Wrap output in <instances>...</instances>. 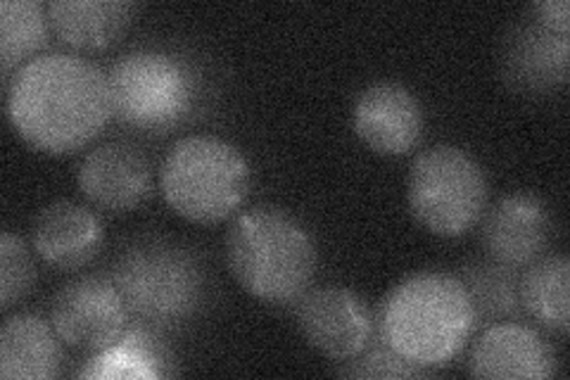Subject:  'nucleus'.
<instances>
[{
	"mask_svg": "<svg viewBox=\"0 0 570 380\" xmlns=\"http://www.w3.org/2000/svg\"><path fill=\"white\" fill-rule=\"evenodd\" d=\"M36 255L58 271H77L94 262L105 243L100 216L79 203L58 201L43 207L31 228Z\"/></svg>",
	"mask_w": 570,
	"mask_h": 380,
	"instance_id": "obj_14",
	"label": "nucleus"
},
{
	"mask_svg": "<svg viewBox=\"0 0 570 380\" xmlns=\"http://www.w3.org/2000/svg\"><path fill=\"white\" fill-rule=\"evenodd\" d=\"M469 371L497 380H544L554 376L557 359L547 340L521 321L492 323L478 338Z\"/></svg>",
	"mask_w": 570,
	"mask_h": 380,
	"instance_id": "obj_13",
	"label": "nucleus"
},
{
	"mask_svg": "<svg viewBox=\"0 0 570 380\" xmlns=\"http://www.w3.org/2000/svg\"><path fill=\"white\" fill-rule=\"evenodd\" d=\"M129 306L112 279L83 276L52 300L50 323L69 348L98 352L127 331Z\"/></svg>",
	"mask_w": 570,
	"mask_h": 380,
	"instance_id": "obj_9",
	"label": "nucleus"
},
{
	"mask_svg": "<svg viewBox=\"0 0 570 380\" xmlns=\"http://www.w3.org/2000/svg\"><path fill=\"white\" fill-rule=\"evenodd\" d=\"M150 162L131 143H105L88 153L79 167V188L88 203L105 212L136 210L150 195Z\"/></svg>",
	"mask_w": 570,
	"mask_h": 380,
	"instance_id": "obj_12",
	"label": "nucleus"
},
{
	"mask_svg": "<svg viewBox=\"0 0 570 380\" xmlns=\"http://www.w3.org/2000/svg\"><path fill=\"white\" fill-rule=\"evenodd\" d=\"M568 36L542 25H523L513 33L507 52V75L519 88L549 90L568 79Z\"/></svg>",
	"mask_w": 570,
	"mask_h": 380,
	"instance_id": "obj_17",
	"label": "nucleus"
},
{
	"mask_svg": "<svg viewBox=\"0 0 570 380\" xmlns=\"http://www.w3.org/2000/svg\"><path fill=\"white\" fill-rule=\"evenodd\" d=\"M36 281V269L31 262L29 250L20 235L10 231L0 238V306H10L22 300Z\"/></svg>",
	"mask_w": 570,
	"mask_h": 380,
	"instance_id": "obj_22",
	"label": "nucleus"
},
{
	"mask_svg": "<svg viewBox=\"0 0 570 380\" xmlns=\"http://www.w3.org/2000/svg\"><path fill=\"white\" fill-rule=\"evenodd\" d=\"M456 279L466 288L473 319L480 329L502 321H519L523 316L519 269L497 264L490 257L471 260L469 264H463Z\"/></svg>",
	"mask_w": 570,
	"mask_h": 380,
	"instance_id": "obj_18",
	"label": "nucleus"
},
{
	"mask_svg": "<svg viewBox=\"0 0 570 380\" xmlns=\"http://www.w3.org/2000/svg\"><path fill=\"white\" fill-rule=\"evenodd\" d=\"M48 8L33 0H3L0 3V60L3 75L20 67L48 46ZM33 60V58H31Z\"/></svg>",
	"mask_w": 570,
	"mask_h": 380,
	"instance_id": "obj_21",
	"label": "nucleus"
},
{
	"mask_svg": "<svg viewBox=\"0 0 570 380\" xmlns=\"http://www.w3.org/2000/svg\"><path fill=\"white\" fill-rule=\"evenodd\" d=\"M485 255L511 269H525L544 255L551 238L547 205L530 193H511L480 216Z\"/></svg>",
	"mask_w": 570,
	"mask_h": 380,
	"instance_id": "obj_11",
	"label": "nucleus"
},
{
	"mask_svg": "<svg viewBox=\"0 0 570 380\" xmlns=\"http://www.w3.org/2000/svg\"><path fill=\"white\" fill-rule=\"evenodd\" d=\"M570 264L566 255H547L525 266L519 281L523 314L559 335L570 325Z\"/></svg>",
	"mask_w": 570,
	"mask_h": 380,
	"instance_id": "obj_19",
	"label": "nucleus"
},
{
	"mask_svg": "<svg viewBox=\"0 0 570 380\" xmlns=\"http://www.w3.org/2000/svg\"><path fill=\"white\" fill-rule=\"evenodd\" d=\"M167 373V350L146 331L134 329L88 359L79 378H165Z\"/></svg>",
	"mask_w": 570,
	"mask_h": 380,
	"instance_id": "obj_20",
	"label": "nucleus"
},
{
	"mask_svg": "<svg viewBox=\"0 0 570 380\" xmlns=\"http://www.w3.org/2000/svg\"><path fill=\"white\" fill-rule=\"evenodd\" d=\"M245 155L217 136H186L167 150L159 169L165 203L193 224H219L234 216L249 193Z\"/></svg>",
	"mask_w": 570,
	"mask_h": 380,
	"instance_id": "obj_4",
	"label": "nucleus"
},
{
	"mask_svg": "<svg viewBox=\"0 0 570 380\" xmlns=\"http://www.w3.org/2000/svg\"><path fill=\"white\" fill-rule=\"evenodd\" d=\"M8 117L36 150L50 155L79 150L112 119L110 81L83 58L65 52L39 56L10 79Z\"/></svg>",
	"mask_w": 570,
	"mask_h": 380,
	"instance_id": "obj_1",
	"label": "nucleus"
},
{
	"mask_svg": "<svg viewBox=\"0 0 570 380\" xmlns=\"http://www.w3.org/2000/svg\"><path fill=\"white\" fill-rule=\"evenodd\" d=\"M406 201L425 231L440 238H459L480 222L488 207V178L466 150L435 146L414 159Z\"/></svg>",
	"mask_w": 570,
	"mask_h": 380,
	"instance_id": "obj_7",
	"label": "nucleus"
},
{
	"mask_svg": "<svg viewBox=\"0 0 570 380\" xmlns=\"http://www.w3.org/2000/svg\"><path fill=\"white\" fill-rule=\"evenodd\" d=\"M341 373L350 378H419L433 371H425L412 364V361L402 359L395 350H390L381 338H376V345L368 342V348L362 354L350 359V367L341 369Z\"/></svg>",
	"mask_w": 570,
	"mask_h": 380,
	"instance_id": "obj_23",
	"label": "nucleus"
},
{
	"mask_svg": "<svg viewBox=\"0 0 570 380\" xmlns=\"http://www.w3.org/2000/svg\"><path fill=\"white\" fill-rule=\"evenodd\" d=\"M475 329L466 288L456 276L421 271L397 283L379 310V338L412 364L435 371L466 348Z\"/></svg>",
	"mask_w": 570,
	"mask_h": 380,
	"instance_id": "obj_2",
	"label": "nucleus"
},
{
	"mask_svg": "<svg viewBox=\"0 0 570 380\" xmlns=\"http://www.w3.org/2000/svg\"><path fill=\"white\" fill-rule=\"evenodd\" d=\"M50 29L79 50H102L129 29L136 6L127 0H52Z\"/></svg>",
	"mask_w": 570,
	"mask_h": 380,
	"instance_id": "obj_16",
	"label": "nucleus"
},
{
	"mask_svg": "<svg viewBox=\"0 0 570 380\" xmlns=\"http://www.w3.org/2000/svg\"><path fill=\"white\" fill-rule=\"evenodd\" d=\"M112 281L129 314L153 325L193 316L205 295V279L193 252L163 238H140L121 252Z\"/></svg>",
	"mask_w": 570,
	"mask_h": 380,
	"instance_id": "obj_5",
	"label": "nucleus"
},
{
	"mask_svg": "<svg viewBox=\"0 0 570 380\" xmlns=\"http://www.w3.org/2000/svg\"><path fill=\"white\" fill-rule=\"evenodd\" d=\"M52 323L14 314L0 331V376L6 380H50L60 373L62 348Z\"/></svg>",
	"mask_w": 570,
	"mask_h": 380,
	"instance_id": "obj_15",
	"label": "nucleus"
},
{
	"mask_svg": "<svg viewBox=\"0 0 570 380\" xmlns=\"http://www.w3.org/2000/svg\"><path fill=\"white\" fill-rule=\"evenodd\" d=\"M295 319L309 348L335 361L354 359L376 338V321L368 304L343 285L307 291L295 306Z\"/></svg>",
	"mask_w": 570,
	"mask_h": 380,
	"instance_id": "obj_8",
	"label": "nucleus"
},
{
	"mask_svg": "<svg viewBox=\"0 0 570 380\" xmlns=\"http://www.w3.org/2000/svg\"><path fill=\"white\" fill-rule=\"evenodd\" d=\"M226 264L253 298L285 304L309 291L316 274L312 233L278 207H253L230 224Z\"/></svg>",
	"mask_w": 570,
	"mask_h": 380,
	"instance_id": "obj_3",
	"label": "nucleus"
},
{
	"mask_svg": "<svg viewBox=\"0 0 570 380\" xmlns=\"http://www.w3.org/2000/svg\"><path fill=\"white\" fill-rule=\"evenodd\" d=\"M532 12H534V17H538L534 22L542 25L544 29L568 36V27H570L568 0H547V3L534 6Z\"/></svg>",
	"mask_w": 570,
	"mask_h": 380,
	"instance_id": "obj_24",
	"label": "nucleus"
},
{
	"mask_svg": "<svg viewBox=\"0 0 570 380\" xmlns=\"http://www.w3.org/2000/svg\"><path fill=\"white\" fill-rule=\"evenodd\" d=\"M354 131L383 157L412 153L423 136V107L402 84L381 81L362 90L352 110Z\"/></svg>",
	"mask_w": 570,
	"mask_h": 380,
	"instance_id": "obj_10",
	"label": "nucleus"
},
{
	"mask_svg": "<svg viewBox=\"0 0 570 380\" xmlns=\"http://www.w3.org/2000/svg\"><path fill=\"white\" fill-rule=\"evenodd\" d=\"M112 117L136 131L163 134L181 124L198 98V79L174 52L140 48L119 58L110 75Z\"/></svg>",
	"mask_w": 570,
	"mask_h": 380,
	"instance_id": "obj_6",
	"label": "nucleus"
}]
</instances>
